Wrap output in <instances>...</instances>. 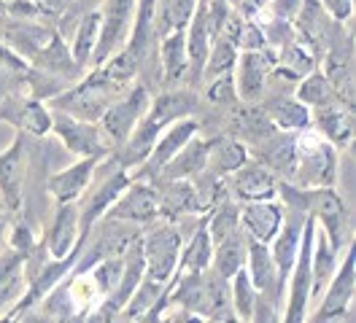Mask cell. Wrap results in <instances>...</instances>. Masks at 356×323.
I'll return each instance as SVG.
<instances>
[{
    "instance_id": "10",
    "label": "cell",
    "mask_w": 356,
    "mask_h": 323,
    "mask_svg": "<svg viewBox=\"0 0 356 323\" xmlns=\"http://www.w3.org/2000/svg\"><path fill=\"white\" fill-rule=\"evenodd\" d=\"M103 218H113V221H127L135 226H149L159 218V192L152 181L143 178H133L124 186V192L113 199V205L106 210Z\"/></svg>"
},
{
    "instance_id": "34",
    "label": "cell",
    "mask_w": 356,
    "mask_h": 323,
    "mask_svg": "<svg viewBox=\"0 0 356 323\" xmlns=\"http://www.w3.org/2000/svg\"><path fill=\"white\" fill-rule=\"evenodd\" d=\"M200 100L202 106L216 108L222 113H229L232 108L241 106V97H238V86H235V76L232 73H222L211 81H205L200 89Z\"/></svg>"
},
{
    "instance_id": "19",
    "label": "cell",
    "mask_w": 356,
    "mask_h": 323,
    "mask_svg": "<svg viewBox=\"0 0 356 323\" xmlns=\"http://www.w3.org/2000/svg\"><path fill=\"white\" fill-rule=\"evenodd\" d=\"M294 138L297 132H281L275 129L270 138H265L259 146L248 149V156L257 159L259 165H265L267 170L273 172L278 181H291V172H294Z\"/></svg>"
},
{
    "instance_id": "31",
    "label": "cell",
    "mask_w": 356,
    "mask_h": 323,
    "mask_svg": "<svg viewBox=\"0 0 356 323\" xmlns=\"http://www.w3.org/2000/svg\"><path fill=\"white\" fill-rule=\"evenodd\" d=\"M245 251H248V237L243 229L232 232L229 237H224L219 242H213V258L211 267L222 275V278H232L238 270L245 267Z\"/></svg>"
},
{
    "instance_id": "41",
    "label": "cell",
    "mask_w": 356,
    "mask_h": 323,
    "mask_svg": "<svg viewBox=\"0 0 356 323\" xmlns=\"http://www.w3.org/2000/svg\"><path fill=\"white\" fill-rule=\"evenodd\" d=\"M302 8V0H270L265 6L267 17H275V19L284 22H294V17L300 14Z\"/></svg>"
},
{
    "instance_id": "29",
    "label": "cell",
    "mask_w": 356,
    "mask_h": 323,
    "mask_svg": "<svg viewBox=\"0 0 356 323\" xmlns=\"http://www.w3.org/2000/svg\"><path fill=\"white\" fill-rule=\"evenodd\" d=\"M211 258H213V240L208 235V226H205V215L197 221L192 237L181 245V254H178V267L176 272H202L211 267Z\"/></svg>"
},
{
    "instance_id": "12",
    "label": "cell",
    "mask_w": 356,
    "mask_h": 323,
    "mask_svg": "<svg viewBox=\"0 0 356 323\" xmlns=\"http://www.w3.org/2000/svg\"><path fill=\"white\" fill-rule=\"evenodd\" d=\"M202 110L200 92L192 86H162L156 94H152V103L146 110V122L154 124L156 129H165L168 124H173L178 119H189L197 116Z\"/></svg>"
},
{
    "instance_id": "16",
    "label": "cell",
    "mask_w": 356,
    "mask_h": 323,
    "mask_svg": "<svg viewBox=\"0 0 356 323\" xmlns=\"http://www.w3.org/2000/svg\"><path fill=\"white\" fill-rule=\"evenodd\" d=\"M311 129H316L324 140H330L337 151H348L351 140H354V108L340 103V100L313 108Z\"/></svg>"
},
{
    "instance_id": "22",
    "label": "cell",
    "mask_w": 356,
    "mask_h": 323,
    "mask_svg": "<svg viewBox=\"0 0 356 323\" xmlns=\"http://www.w3.org/2000/svg\"><path fill=\"white\" fill-rule=\"evenodd\" d=\"M30 67H35V70H41V73H49V76H60V78H65L70 84H76L87 70H81L79 65L73 63V57H70V46H67L65 38H60L57 33L49 38V41L30 57Z\"/></svg>"
},
{
    "instance_id": "17",
    "label": "cell",
    "mask_w": 356,
    "mask_h": 323,
    "mask_svg": "<svg viewBox=\"0 0 356 323\" xmlns=\"http://www.w3.org/2000/svg\"><path fill=\"white\" fill-rule=\"evenodd\" d=\"M238 205H241V229L245 232V237L270 245V240L278 235L284 224V205L278 202V197L238 202Z\"/></svg>"
},
{
    "instance_id": "1",
    "label": "cell",
    "mask_w": 356,
    "mask_h": 323,
    "mask_svg": "<svg viewBox=\"0 0 356 323\" xmlns=\"http://www.w3.org/2000/svg\"><path fill=\"white\" fill-rule=\"evenodd\" d=\"M294 172L289 183L318 189V186H337L340 170V151L330 140H324L316 129H300L294 138Z\"/></svg>"
},
{
    "instance_id": "8",
    "label": "cell",
    "mask_w": 356,
    "mask_h": 323,
    "mask_svg": "<svg viewBox=\"0 0 356 323\" xmlns=\"http://www.w3.org/2000/svg\"><path fill=\"white\" fill-rule=\"evenodd\" d=\"M135 3L138 0H103L100 3V8H97L100 30H97V46H95L89 67L106 63L111 54H116L127 43L135 19Z\"/></svg>"
},
{
    "instance_id": "24",
    "label": "cell",
    "mask_w": 356,
    "mask_h": 323,
    "mask_svg": "<svg viewBox=\"0 0 356 323\" xmlns=\"http://www.w3.org/2000/svg\"><path fill=\"white\" fill-rule=\"evenodd\" d=\"M259 106L265 108L273 127L281 132H300L311 127V108L302 106L294 94H265Z\"/></svg>"
},
{
    "instance_id": "3",
    "label": "cell",
    "mask_w": 356,
    "mask_h": 323,
    "mask_svg": "<svg viewBox=\"0 0 356 323\" xmlns=\"http://www.w3.org/2000/svg\"><path fill=\"white\" fill-rule=\"evenodd\" d=\"M356 294V254L354 242H348L340 254V264L334 270V275L330 278L324 294L318 297V301L313 304V310H308L305 321L311 318L313 323H334V321H354L351 304H354Z\"/></svg>"
},
{
    "instance_id": "44",
    "label": "cell",
    "mask_w": 356,
    "mask_h": 323,
    "mask_svg": "<svg viewBox=\"0 0 356 323\" xmlns=\"http://www.w3.org/2000/svg\"><path fill=\"white\" fill-rule=\"evenodd\" d=\"M11 218L14 215L8 213L3 205H0V251L8 245V229H11Z\"/></svg>"
},
{
    "instance_id": "32",
    "label": "cell",
    "mask_w": 356,
    "mask_h": 323,
    "mask_svg": "<svg viewBox=\"0 0 356 323\" xmlns=\"http://www.w3.org/2000/svg\"><path fill=\"white\" fill-rule=\"evenodd\" d=\"M165 288H168V283H154V280L143 278L133 291V297L124 301V307L119 313V321H146V315L165 297Z\"/></svg>"
},
{
    "instance_id": "6",
    "label": "cell",
    "mask_w": 356,
    "mask_h": 323,
    "mask_svg": "<svg viewBox=\"0 0 356 323\" xmlns=\"http://www.w3.org/2000/svg\"><path fill=\"white\" fill-rule=\"evenodd\" d=\"M152 103V89L143 81H133L127 89L119 92V97L113 100L111 106L106 108V113L100 116V132L106 135V140L111 143V149H119L130 132L138 127V122L146 116Z\"/></svg>"
},
{
    "instance_id": "36",
    "label": "cell",
    "mask_w": 356,
    "mask_h": 323,
    "mask_svg": "<svg viewBox=\"0 0 356 323\" xmlns=\"http://www.w3.org/2000/svg\"><path fill=\"white\" fill-rule=\"evenodd\" d=\"M235 63H238V46L229 43L227 38H213L211 49H208V57H205V65H202L200 89L205 81H211L222 73H232Z\"/></svg>"
},
{
    "instance_id": "21",
    "label": "cell",
    "mask_w": 356,
    "mask_h": 323,
    "mask_svg": "<svg viewBox=\"0 0 356 323\" xmlns=\"http://www.w3.org/2000/svg\"><path fill=\"white\" fill-rule=\"evenodd\" d=\"M156 67L159 89L181 86L186 81V30H176L156 38Z\"/></svg>"
},
{
    "instance_id": "13",
    "label": "cell",
    "mask_w": 356,
    "mask_h": 323,
    "mask_svg": "<svg viewBox=\"0 0 356 323\" xmlns=\"http://www.w3.org/2000/svg\"><path fill=\"white\" fill-rule=\"evenodd\" d=\"M195 135H200V122L195 119V116H189V119H178V122H173V124H168V127L159 132V138H156L154 149H152V154L146 156V162L138 167V170H133L130 175L133 178H143V181H154V175L173 156H176L178 151L184 149Z\"/></svg>"
},
{
    "instance_id": "43",
    "label": "cell",
    "mask_w": 356,
    "mask_h": 323,
    "mask_svg": "<svg viewBox=\"0 0 356 323\" xmlns=\"http://www.w3.org/2000/svg\"><path fill=\"white\" fill-rule=\"evenodd\" d=\"M229 6H232V11H238L243 19H254V17H259L262 11H265V6L270 0H227Z\"/></svg>"
},
{
    "instance_id": "42",
    "label": "cell",
    "mask_w": 356,
    "mask_h": 323,
    "mask_svg": "<svg viewBox=\"0 0 356 323\" xmlns=\"http://www.w3.org/2000/svg\"><path fill=\"white\" fill-rule=\"evenodd\" d=\"M324 6V11L340 24H348L354 17V0H318Z\"/></svg>"
},
{
    "instance_id": "35",
    "label": "cell",
    "mask_w": 356,
    "mask_h": 323,
    "mask_svg": "<svg viewBox=\"0 0 356 323\" xmlns=\"http://www.w3.org/2000/svg\"><path fill=\"white\" fill-rule=\"evenodd\" d=\"M302 106H308L313 110V108H321L327 106V103H332V100H337L332 92V84H330V78L321 73V67H316V70H311L308 76H302L300 81H297V86H294V92H291Z\"/></svg>"
},
{
    "instance_id": "7",
    "label": "cell",
    "mask_w": 356,
    "mask_h": 323,
    "mask_svg": "<svg viewBox=\"0 0 356 323\" xmlns=\"http://www.w3.org/2000/svg\"><path fill=\"white\" fill-rule=\"evenodd\" d=\"M51 132L76 159H84V156L106 159L113 151L106 135L100 132L97 122H84V119H76V116L54 110V108H51Z\"/></svg>"
},
{
    "instance_id": "40",
    "label": "cell",
    "mask_w": 356,
    "mask_h": 323,
    "mask_svg": "<svg viewBox=\"0 0 356 323\" xmlns=\"http://www.w3.org/2000/svg\"><path fill=\"white\" fill-rule=\"evenodd\" d=\"M281 313H284L281 299H275V297L267 294V291H257L254 307H251V321L254 323H278L281 321Z\"/></svg>"
},
{
    "instance_id": "46",
    "label": "cell",
    "mask_w": 356,
    "mask_h": 323,
    "mask_svg": "<svg viewBox=\"0 0 356 323\" xmlns=\"http://www.w3.org/2000/svg\"><path fill=\"white\" fill-rule=\"evenodd\" d=\"M202 3H208V0H202Z\"/></svg>"
},
{
    "instance_id": "38",
    "label": "cell",
    "mask_w": 356,
    "mask_h": 323,
    "mask_svg": "<svg viewBox=\"0 0 356 323\" xmlns=\"http://www.w3.org/2000/svg\"><path fill=\"white\" fill-rule=\"evenodd\" d=\"M278 65H284V67H289L294 76H308L311 70L318 67V57L313 54L311 49L305 46V43H300L297 38L291 43H286L281 51H278Z\"/></svg>"
},
{
    "instance_id": "39",
    "label": "cell",
    "mask_w": 356,
    "mask_h": 323,
    "mask_svg": "<svg viewBox=\"0 0 356 323\" xmlns=\"http://www.w3.org/2000/svg\"><path fill=\"white\" fill-rule=\"evenodd\" d=\"M257 22H259V27H262V35H265V43L270 46V49L281 51L286 43L294 41V27H291V22L267 17L265 11L257 17Z\"/></svg>"
},
{
    "instance_id": "14",
    "label": "cell",
    "mask_w": 356,
    "mask_h": 323,
    "mask_svg": "<svg viewBox=\"0 0 356 323\" xmlns=\"http://www.w3.org/2000/svg\"><path fill=\"white\" fill-rule=\"evenodd\" d=\"M227 197L235 202H254V199H273L278 189V178L259 165L257 159H248L243 167L224 178Z\"/></svg>"
},
{
    "instance_id": "18",
    "label": "cell",
    "mask_w": 356,
    "mask_h": 323,
    "mask_svg": "<svg viewBox=\"0 0 356 323\" xmlns=\"http://www.w3.org/2000/svg\"><path fill=\"white\" fill-rule=\"evenodd\" d=\"M97 162H100V159H95V156H84V159L67 165L63 170L46 175V194H49V199H51L54 205L76 202V199L84 194V189L89 186Z\"/></svg>"
},
{
    "instance_id": "5",
    "label": "cell",
    "mask_w": 356,
    "mask_h": 323,
    "mask_svg": "<svg viewBox=\"0 0 356 323\" xmlns=\"http://www.w3.org/2000/svg\"><path fill=\"white\" fill-rule=\"evenodd\" d=\"M184 245L181 226L156 218L154 224L143 226L140 248H143V264H146V278L154 283H168L176 275L178 254Z\"/></svg>"
},
{
    "instance_id": "11",
    "label": "cell",
    "mask_w": 356,
    "mask_h": 323,
    "mask_svg": "<svg viewBox=\"0 0 356 323\" xmlns=\"http://www.w3.org/2000/svg\"><path fill=\"white\" fill-rule=\"evenodd\" d=\"M275 63H278V51L270 46L254 49V51H238V63L232 67V76H235L241 103H262L267 76L275 67Z\"/></svg>"
},
{
    "instance_id": "45",
    "label": "cell",
    "mask_w": 356,
    "mask_h": 323,
    "mask_svg": "<svg viewBox=\"0 0 356 323\" xmlns=\"http://www.w3.org/2000/svg\"><path fill=\"white\" fill-rule=\"evenodd\" d=\"M76 3H79V6H81V8H84V11H97V8H100V3H103V0H76Z\"/></svg>"
},
{
    "instance_id": "33",
    "label": "cell",
    "mask_w": 356,
    "mask_h": 323,
    "mask_svg": "<svg viewBox=\"0 0 356 323\" xmlns=\"http://www.w3.org/2000/svg\"><path fill=\"white\" fill-rule=\"evenodd\" d=\"M97 30H100V14L97 11H84L73 38L67 43L73 63L81 70H89V65H92V54H95V46H97Z\"/></svg>"
},
{
    "instance_id": "20",
    "label": "cell",
    "mask_w": 356,
    "mask_h": 323,
    "mask_svg": "<svg viewBox=\"0 0 356 323\" xmlns=\"http://www.w3.org/2000/svg\"><path fill=\"white\" fill-rule=\"evenodd\" d=\"M197 315H200V321H238V315L232 310V299H229V280L222 278L213 267L202 270V294L200 304H197Z\"/></svg>"
},
{
    "instance_id": "2",
    "label": "cell",
    "mask_w": 356,
    "mask_h": 323,
    "mask_svg": "<svg viewBox=\"0 0 356 323\" xmlns=\"http://www.w3.org/2000/svg\"><path fill=\"white\" fill-rule=\"evenodd\" d=\"M122 89H127V86L113 84L111 78H106V73L100 67H89L76 84L67 86L57 97H51L46 106L70 113L76 119H84V122H100V116L119 97Z\"/></svg>"
},
{
    "instance_id": "4",
    "label": "cell",
    "mask_w": 356,
    "mask_h": 323,
    "mask_svg": "<svg viewBox=\"0 0 356 323\" xmlns=\"http://www.w3.org/2000/svg\"><path fill=\"white\" fill-rule=\"evenodd\" d=\"M33 149H35V138L17 129L14 143L0 151V205L11 215L24 213V192L33 165Z\"/></svg>"
},
{
    "instance_id": "37",
    "label": "cell",
    "mask_w": 356,
    "mask_h": 323,
    "mask_svg": "<svg viewBox=\"0 0 356 323\" xmlns=\"http://www.w3.org/2000/svg\"><path fill=\"white\" fill-rule=\"evenodd\" d=\"M254 297H257V288L248 278V272L238 270L232 278H229V299H232V310L238 315V321H251V307H254Z\"/></svg>"
},
{
    "instance_id": "9",
    "label": "cell",
    "mask_w": 356,
    "mask_h": 323,
    "mask_svg": "<svg viewBox=\"0 0 356 323\" xmlns=\"http://www.w3.org/2000/svg\"><path fill=\"white\" fill-rule=\"evenodd\" d=\"M308 215L316 218V224L327 232L330 242L337 251H343L351 242V232H354V218L351 210L343 199V194L337 192V186H318L311 189V205H308Z\"/></svg>"
},
{
    "instance_id": "15",
    "label": "cell",
    "mask_w": 356,
    "mask_h": 323,
    "mask_svg": "<svg viewBox=\"0 0 356 323\" xmlns=\"http://www.w3.org/2000/svg\"><path fill=\"white\" fill-rule=\"evenodd\" d=\"M84 242L81 224H79V205L65 202L54 205V215L49 221V229L44 232V248L51 258H65Z\"/></svg>"
},
{
    "instance_id": "25",
    "label": "cell",
    "mask_w": 356,
    "mask_h": 323,
    "mask_svg": "<svg viewBox=\"0 0 356 323\" xmlns=\"http://www.w3.org/2000/svg\"><path fill=\"white\" fill-rule=\"evenodd\" d=\"M340 254L332 242L327 232L316 224V237H313V254H311V307L318 301V297L324 294L327 283L334 275L337 264H340Z\"/></svg>"
},
{
    "instance_id": "26",
    "label": "cell",
    "mask_w": 356,
    "mask_h": 323,
    "mask_svg": "<svg viewBox=\"0 0 356 323\" xmlns=\"http://www.w3.org/2000/svg\"><path fill=\"white\" fill-rule=\"evenodd\" d=\"M245 272L254 283L257 291H267L273 294L275 299H281L284 304V291H281V283H278V272H275V264L270 256V245L267 242H257V240H248V251H245Z\"/></svg>"
},
{
    "instance_id": "23",
    "label": "cell",
    "mask_w": 356,
    "mask_h": 323,
    "mask_svg": "<svg viewBox=\"0 0 356 323\" xmlns=\"http://www.w3.org/2000/svg\"><path fill=\"white\" fill-rule=\"evenodd\" d=\"M205 140H208V149H205V170L219 175V178L232 175L238 167H243L245 162L251 159L245 143H241L238 138H232V135H227V132H219V135L205 138Z\"/></svg>"
},
{
    "instance_id": "30",
    "label": "cell",
    "mask_w": 356,
    "mask_h": 323,
    "mask_svg": "<svg viewBox=\"0 0 356 323\" xmlns=\"http://www.w3.org/2000/svg\"><path fill=\"white\" fill-rule=\"evenodd\" d=\"M24 285H27V280H24L22 254H17L11 245H6L0 251V310H6L8 304L19 299Z\"/></svg>"
},
{
    "instance_id": "27",
    "label": "cell",
    "mask_w": 356,
    "mask_h": 323,
    "mask_svg": "<svg viewBox=\"0 0 356 323\" xmlns=\"http://www.w3.org/2000/svg\"><path fill=\"white\" fill-rule=\"evenodd\" d=\"M205 149H208V140L200 138V135H195L162 170L156 172L152 183H156V181H189V178H195L197 172L205 170Z\"/></svg>"
},
{
    "instance_id": "28",
    "label": "cell",
    "mask_w": 356,
    "mask_h": 323,
    "mask_svg": "<svg viewBox=\"0 0 356 323\" xmlns=\"http://www.w3.org/2000/svg\"><path fill=\"white\" fill-rule=\"evenodd\" d=\"M197 6H205V3L202 0H156L154 19H152L154 38H162L176 30H186Z\"/></svg>"
}]
</instances>
